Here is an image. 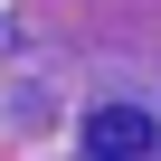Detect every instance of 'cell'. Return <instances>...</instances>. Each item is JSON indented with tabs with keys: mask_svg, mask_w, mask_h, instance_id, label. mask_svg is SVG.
Listing matches in <instances>:
<instances>
[{
	"mask_svg": "<svg viewBox=\"0 0 161 161\" xmlns=\"http://www.w3.org/2000/svg\"><path fill=\"white\" fill-rule=\"evenodd\" d=\"M152 142H161V123H152L142 104H104V114H86V161H152Z\"/></svg>",
	"mask_w": 161,
	"mask_h": 161,
	"instance_id": "cell-1",
	"label": "cell"
}]
</instances>
